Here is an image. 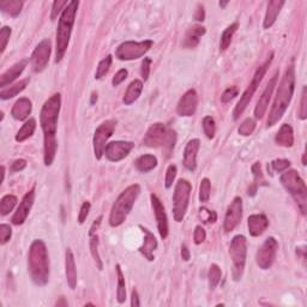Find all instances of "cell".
<instances>
[{
    "instance_id": "35",
    "label": "cell",
    "mask_w": 307,
    "mask_h": 307,
    "mask_svg": "<svg viewBox=\"0 0 307 307\" xmlns=\"http://www.w3.org/2000/svg\"><path fill=\"white\" fill-rule=\"evenodd\" d=\"M98 230H89V237H90V251L95 260L96 265H98L99 270L103 269V264H102L100 254H99V237L96 234Z\"/></svg>"
},
{
    "instance_id": "57",
    "label": "cell",
    "mask_w": 307,
    "mask_h": 307,
    "mask_svg": "<svg viewBox=\"0 0 307 307\" xmlns=\"http://www.w3.org/2000/svg\"><path fill=\"white\" fill-rule=\"evenodd\" d=\"M27 167V161L25 160H16L11 166V172H21Z\"/></svg>"
},
{
    "instance_id": "4",
    "label": "cell",
    "mask_w": 307,
    "mask_h": 307,
    "mask_svg": "<svg viewBox=\"0 0 307 307\" xmlns=\"http://www.w3.org/2000/svg\"><path fill=\"white\" fill-rule=\"evenodd\" d=\"M79 2L76 0H72L65 6L62 10V13L59 19L58 31H56V46H55V62L61 61L66 53L67 47L72 33L73 24H75V18L78 10Z\"/></svg>"
},
{
    "instance_id": "26",
    "label": "cell",
    "mask_w": 307,
    "mask_h": 307,
    "mask_svg": "<svg viewBox=\"0 0 307 307\" xmlns=\"http://www.w3.org/2000/svg\"><path fill=\"white\" fill-rule=\"evenodd\" d=\"M25 66H27V61L22 60L13 65L12 67H10L7 71H5V72L1 75V77H0V87H1L2 89H5L6 85L12 83L17 77L22 75Z\"/></svg>"
},
{
    "instance_id": "40",
    "label": "cell",
    "mask_w": 307,
    "mask_h": 307,
    "mask_svg": "<svg viewBox=\"0 0 307 307\" xmlns=\"http://www.w3.org/2000/svg\"><path fill=\"white\" fill-rule=\"evenodd\" d=\"M112 60H113L112 55H107L106 58L102 59V60L100 61V64H99L98 70H96V73H95L96 79H101L102 77L107 75L108 71H109L110 65H112Z\"/></svg>"
},
{
    "instance_id": "46",
    "label": "cell",
    "mask_w": 307,
    "mask_h": 307,
    "mask_svg": "<svg viewBox=\"0 0 307 307\" xmlns=\"http://www.w3.org/2000/svg\"><path fill=\"white\" fill-rule=\"evenodd\" d=\"M175 177H177V166H175V164H169L166 173V180H164L167 189L172 187V185L175 180Z\"/></svg>"
},
{
    "instance_id": "52",
    "label": "cell",
    "mask_w": 307,
    "mask_h": 307,
    "mask_svg": "<svg viewBox=\"0 0 307 307\" xmlns=\"http://www.w3.org/2000/svg\"><path fill=\"white\" fill-rule=\"evenodd\" d=\"M238 88L237 87H230L228 89L224 90V93L221 96V100L222 102H229L232 101L235 96H238Z\"/></svg>"
},
{
    "instance_id": "43",
    "label": "cell",
    "mask_w": 307,
    "mask_h": 307,
    "mask_svg": "<svg viewBox=\"0 0 307 307\" xmlns=\"http://www.w3.org/2000/svg\"><path fill=\"white\" fill-rule=\"evenodd\" d=\"M256 129V121L254 119L247 118L246 120H244V123L240 125L239 127V133L241 136H250L254 133V131Z\"/></svg>"
},
{
    "instance_id": "49",
    "label": "cell",
    "mask_w": 307,
    "mask_h": 307,
    "mask_svg": "<svg viewBox=\"0 0 307 307\" xmlns=\"http://www.w3.org/2000/svg\"><path fill=\"white\" fill-rule=\"evenodd\" d=\"M301 106L299 109V118L301 120H305L307 118V94H306V87H304L303 94H301Z\"/></svg>"
},
{
    "instance_id": "8",
    "label": "cell",
    "mask_w": 307,
    "mask_h": 307,
    "mask_svg": "<svg viewBox=\"0 0 307 307\" xmlns=\"http://www.w3.org/2000/svg\"><path fill=\"white\" fill-rule=\"evenodd\" d=\"M272 56H274V53L270 54L268 60L264 62V64L261 65V66L258 67L257 71H256V73H255V76H254V79H252L251 84H250L249 88H247L245 92H244L243 96H241L240 100H239V102H238V104L234 108V112H233V119H234V120H238L239 116L243 114L244 110L246 109V107L249 106L250 102H251L252 98H254V95H255V93H256V90L258 89V87H259L260 82L263 81V77L265 76L266 71H268L270 64H271Z\"/></svg>"
},
{
    "instance_id": "11",
    "label": "cell",
    "mask_w": 307,
    "mask_h": 307,
    "mask_svg": "<svg viewBox=\"0 0 307 307\" xmlns=\"http://www.w3.org/2000/svg\"><path fill=\"white\" fill-rule=\"evenodd\" d=\"M153 47L152 40H146L142 42L126 41L121 44L115 50V56L119 60H135L139 59L150 51Z\"/></svg>"
},
{
    "instance_id": "62",
    "label": "cell",
    "mask_w": 307,
    "mask_h": 307,
    "mask_svg": "<svg viewBox=\"0 0 307 307\" xmlns=\"http://www.w3.org/2000/svg\"><path fill=\"white\" fill-rule=\"evenodd\" d=\"M227 4H228V2H227V1L220 2V6H221V7H224V6H226V5H227Z\"/></svg>"
},
{
    "instance_id": "32",
    "label": "cell",
    "mask_w": 307,
    "mask_h": 307,
    "mask_svg": "<svg viewBox=\"0 0 307 307\" xmlns=\"http://www.w3.org/2000/svg\"><path fill=\"white\" fill-rule=\"evenodd\" d=\"M28 84H29V79L27 78L18 82V83L11 85V87L7 88V89H2L1 92H0V99H1V100H8V99L15 98V96L18 95L19 93L23 92Z\"/></svg>"
},
{
    "instance_id": "36",
    "label": "cell",
    "mask_w": 307,
    "mask_h": 307,
    "mask_svg": "<svg viewBox=\"0 0 307 307\" xmlns=\"http://www.w3.org/2000/svg\"><path fill=\"white\" fill-rule=\"evenodd\" d=\"M116 275H118V289H116V299L119 304H123L126 300V286H125V277L121 271L120 265H116Z\"/></svg>"
},
{
    "instance_id": "48",
    "label": "cell",
    "mask_w": 307,
    "mask_h": 307,
    "mask_svg": "<svg viewBox=\"0 0 307 307\" xmlns=\"http://www.w3.org/2000/svg\"><path fill=\"white\" fill-rule=\"evenodd\" d=\"M289 166H291V162H289L288 160H283V158H278V160H275L271 162L272 169L277 173L284 172V170H287L289 168Z\"/></svg>"
},
{
    "instance_id": "63",
    "label": "cell",
    "mask_w": 307,
    "mask_h": 307,
    "mask_svg": "<svg viewBox=\"0 0 307 307\" xmlns=\"http://www.w3.org/2000/svg\"><path fill=\"white\" fill-rule=\"evenodd\" d=\"M303 163L306 164V154H304V157H303Z\"/></svg>"
},
{
    "instance_id": "25",
    "label": "cell",
    "mask_w": 307,
    "mask_h": 307,
    "mask_svg": "<svg viewBox=\"0 0 307 307\" xmlns=\"http://www.w3.org/2000/svg\"><path fill=\"white\" fill-rule=\"evenodd\" d=\"M31 108H33V106H31V101L29 99L22 98L19 99V100H17L16 103L13 104L12 110H11V115H12V118H15L16 120L23 121L30 115Z\"/></svg>"
},
{
    "instance_id": "21",
    "label": "cell",
    "mask_w": 307,
    "mask_h": 307,
    "mask_svg": "<svg viewBox=\"0 0 307 307\" xmlns=\"http://www.w3.org/2000/svg\"><path fill=\"white\" fill-rule=\"evenodd\" d=\"M201 147V142L200 139H191L189 143L186 144L184 150V166L185 168L191 170L196 169L197 167V154L198 150H200Z\"/></svg>"
},
{
    "instance_id": "41",
    "label": "cell",
    "mask_w": 307,
    "mask_h": 307,
    "mask_svg": "<svg viewBox=\"0 0 307 307\" xmlns=\"http://www.w3.org/2000/svg\"><path fill=\"white\" fill-rule=\"evenodd\" d=\"M210 191H211V183L207 178H204L201 181L200 186V201L202 203H205L210 198Z\"/></svg>"
},
{
    "instance_id": "1",
    "label": "cell",
    "mask_w": 307,
    "mask_h": 307,
    "mask_svg": "<svg viewBox=\"0 0 307 307\" xmlns=\"http://www.w3.org/2000/svg\"><path fill=\"white\" fill-rule=\"evenodd\" d=\"M61 107V95L54 94L42 106L40 121L45 138V164L51 166L56 154V126Z\"/></svg>"
},
{
    "instance_id": "20",
    "label": "cell",
    "mask_w": 307,
    "mask_h": 307,
    "mask_svg": "<svg viewBox=\"0 0 307 307\" xmlns=\"http://www.w3.org/2000/svg\"><path fill=\"white\" fill-rule=\"evenodd\" d=\"M150 198H152L154 214H155L156 221H157L158 233H160L162 239H166L168 237L169 229H168V218H167L166 211H164V206L156 195H152L150 196Z\"/></svg>"
},
{
    "instance_id": "6",
    "label": "cell",
    "mask_w": 307,
    "mask_h": 307,
    "mask_svg": "<svg viewBox=\"0 0 307 307\" xmlns=\"http://www.w3.org/2000/svg\"><path fill=\"white\" fill-rule=\"evenodd\" d=\"M281 183L297 202L301 212L305 215L307 210V187L299 173L294 169L287 170L281 175Z\"/></svg>"
},
{
    "instance_id": "24",
    "label": "cell",
    "mask_w": 307,
    "mask_h": 307,
    "mask_svg": "<svg viewBox=\"0 0 307 307\" xmlns=\"http://www.w3.org/2000/svg\"><path fill=\"white\" fill-rule=\"evenodd\" d=\"M65 272H66V280L71 289H75L77 286V270L75 257L70 249L65 252Z\"/></svg>"
},
{
    "instance_id": "5",
    "label": "cell",
    "mask_w": 307,
    "mask_h": 307,
    "mask_svg": "<svg viewBox=\"0 0 307 307\" xmlns=\"http://www.w3.org/2000/svg\"><path fill=\"white\" fill-rule=\"evenodd\" d=\"M139 193H141V186L137 184L131 185L120 193V196L116 198L115 203L113 204L112 210H110V226L118 227L125 222L133 205H135L136 201H137Z\"/></svg>"
},
{
    "instance_id": "15",
    "label": "cell",
    "mask_w": 307,
    "mask_h": 307,
    "mask_svg": "<svg viewBox=\"0 0 307 307\" xmlns=\"http://www.w3.org/2000/svg\"><path fill=\"white\" fill-rule=\"evenodd\" d=\"M243 218V200L240 197H235L227 209L226 217H224L223 228L226 232H232L235 227L240 223Z\"/></svg>"
},
{
    "instance_id": "58",
    "label": "cell",
    "mask_w": 307,
    "mask_h": 307,
    "mask_svg": "<svg viewBox=\"0 0 307 307\" xmlns=\"http://www.w3.org/2000/svg\"><path fill=\"white\" fill-rule=\"evenodd\" d=\"M195 18L197 19V21H200V22H203L204 21V18H205V11H204L203 5L200 4L197 6V11H196Z\"/></svg>"
},
{
    "instance_id": "50",
    "label": "cell",
    "mask_w": 307,
    "mask_h": 307,
    "mask_svg": "<svg viewBox=\"0 0 307 307\" xmlns=\"http://www.w3.org/2000/svg\"><path fill=\"white\" fill-rule=\"evenodd\" d=\"M11 36V28L4 27L0 30V42H1V53H4V51L6 50L7 42L10 40Z\"/></svg>"
},
{
    "instance_id": "19",
    "label": "cell",
    "mask_w": 307,
    "mask_h": 307,
    "mask_svg": "<svg viewBox=\"0 0 307 307\" xmlns=\"http://www.w3.org/2000/svg\"><path fill=\"white\" fill-rule=\"evenodd\" d=\"M34 201H35V189L30 190L29 192L25 193L23 200H22L21 203H19V206L17 207L16 212L13 214L12 218H11V221H12L13 224H16V226H21V224L24 223V221L27 220L28 215H29L31 206H33V204H34Z\"/></svg>"
},
{
    "instance_id": "12",
    "label": "cell",
    "mask_w": 307,
    "mask_h": 307,
    "mask_svg": "<svg viewBox=\"0 0 307 307\" xmlns=\"http://www.w3.org/2000/svg\"><path fill=\"white\" fill-rule=\"evenodd\" d=\"M116 121L110 119V120L104 121L100 126L98 127L94 135V153H95V157L100 160L102 155L104 154V149L107 147V141L112 137L113 132L115 130Z\"/></svg>"
},
{
    "instance_id": "29",
    "label": "cell",
    "mask_w": 307,
    "mask_h": 307,
    "mask_svg": "<svg viewBox=\"0 0 307 307\" xmlns=\"http://www.w3.org/2000/svg\"><path fill=\"white\" fill-rule=\"evenodd\" d=\"M142 90H143V83L139 79H135L133 82H131V84L127 87L126 93L124 95V103L126 106H130L133 102L137 101L139 96H141Z\"/></svg>"
},
{
    "instance_id": "59",
    "label": "cell",
    "mask_w": 307,
    "mask_h": 307,
    "mask_svg": "<svg viewBox=\"0 0 307 307\" xmlns=\"http://www.w3.org/2000/svg\"><path fill=\"white\" fill-rule=\"evenodd\" d=\"M131 305H132L133 307H137L141 305V303H139V298H138V293L136 289H133L132 291V294H131Z\"/></svg>"
},
{
    "instance_id": "53",
    "label": "cell",
    "mask_w": 307,
    "mask_h": 307,
    "mask_svg": "<svg viewBox=\"0 0 307 307\" xmlns=\"http://www.w3.org/2000/svg\"><path fill=\"white\" fill-rule=\"evenodd\" d=\"M90 207H92V205H90L89 202H84V203L82 204L81 211H79V215H78V222L81 224H83L84 221L87 220L88 215H89V211H90Z\"/></svg>"
},
{
    "instance_id": "34",
    "label": "cell",
    "mask_w": 307,
    "mask_h": 307,
    "mask_svg": "<svg viewBox=\"0 0 307 307\" xmlns=\"http://www.w3.org/2000/svg\"><path fill=\"white\" fill-rule=\"evenodd\" d=\"M35 129H36V120L35 119H29V120H27L24 123L23 126H22V129L17 132L16 135V141L17 142H24L27 141L28 138H30L31 136L34 135V132H35Z\"/></svg>"
},
{
    "instance_id": "54",
    "label": "cell",
    "mask_w": 307,
    "mask_h": 307,
    "mask_svg": "<svg viewBox=\"0 0 307 307\" xmlns=\"http://www.w3.org/2000/svg\"><path fill=\"white\" fill-rule=\"evenodd\" d=\"M206 238V233L205 230L202 228L201 226H197L195 229V234H193V240H195V244L200 245V244L204 243Z\"/></svg>"
},
{
    "instance_id": "16",
    "label": "cell",
    "mask_w": 307,
    "mask_h": 307,
    "mask_svg": "<svg viewBox=\"0 0 307 307\" xmlns=\"http://www.w3.org/2000/svg\"><path fill=\"white\" fill-rule=\"evenodd\" d=\"M133 147H135V144L132 142H112V143L107 144L106 149H104V155L109 161L119 162L124 160L129 155Z\"/></svg>"
},
{
    "instance_id": "7",
    "label": "cell",
    "mask_w": 307,
    "mask_h": 307,
    "mask_svg": "<svg viewBox=\"0 0 307 307\" xmlns=\"http://www.w3.org/2000/svg\"><path fill=\"white\" fill-rule=\"evenodd\" d=\"M177 142V133L168 129L164 124L156 123L149 127L144 137V144L149 148H164L168 152L173 149Z\"/></svg>"
},
{
    "instance_id": "55",
    "label": "cell",
    "mask_w": 307,
    "mask_h": 307,
    "mask_svg": "<svg viewBox=\"0 0 307 307\" xmlns=\"http://www.w3.org/2000/svg\"><path fill=\"white\" fill-rule=\"evenodd\" d=\"M127 75H129V72H127V70H125V69L119 70L118 72L115 73V76L113 77L112 84L114 85V87H118L119 84H121V83H123V82L125 81V79H126Z\"/></svg>"
},
{
    "instance_id": "17",
    "label": "cell",
    "mask_w": 307,
    "mask_h": 307,
    "mask_svg": "<svg viewBox=\"0 0 307 307\" xmlns=\"http://www.w3.org/2000/svg\"><path fill=\"white\" fill-rule=\"evenodd\" d=\"M277 78H278V71H276V73L272 76V78L270 79L269 83L266 84L264 92L261 93L260 99L258 100L257 106H256V108H255L256 119H261L264 116V114H265L266 109H268V106H269V102H270V100H271L272 92H274L275 87H276Z\"/></svg>"
},
{
    "instance_id": "56",
    "label": "cell",
    "mask_w": 307,
    "mask_h": 307,
    "mask_svg": "<svg viewBox=\"0 0 307 307\" xmlns=\"http://www.w3.org/2000/svg\"><path fill=\"white\" fill-rule=\"evenodd\" d=\"M150 65H152V59L150 58H146L143 60V62H142V70H141V73H142V77H143L144 81H147L148 78H149V75H150Z\"/></svg>"
},
{
    "instance_id": "44",
    "label": "cell",
    "mask_w": 307,
    "mask_h": 307,
    "mask_svg": "<svg viewBox=\"0 0 307 307\" xmlns=\"http://www.w3.org/2000/svg\"><path fill=\"white\" fill-rule=\"evenodd\" d=\"M200 217L204 223H214L216 222L217 215H216V212L212 211V210H207L205 207H201Z\"/></svg>"
},
{
    "instance_id": "33",
    "label": "cell",
    "mask_w": 307,
    "mask_h": 307,
    "mask_svg": "<svg viewBox=\"0 0 307 307\" xmlns=\"http://www.w3.org/2000/svg\"><path fill=\"white\" fill-rule=\"evenodd\" d=\"M23 2L19 0H5L0 2V8L4 13H7L11 17H17L21 13Z\"/></svg>"
},
{
    "instance_id": "45",
    "label": "cell",
    "mask_w": 307,
    "mask_h": 307,
    "mask_svg": "<svg viewBox=\"0 0 307 307\" xmlns=\"http://www.w3.org/2000/svg\"><path fill=\"white\" fill-rule=\"evenodd\" d=\"M252 173H254V177H255L254 186H256L258 189V186H259V185L265 183V181H264L263 173H261L259 162H256L254 166H252Z\"/></svg>"
},
{
    "instance_id": "22",
    "label": "cell",
    "mask_w": 307,
    "mask_h": 307,
    "mask_svg": "<svg viewBox=\"0 0 307 307\" xmlns=\"http://www.w3.org/2000/svg\"><path fill=\"white\" fill-rule=\"evenodd\" d=\"M141 229L143 230L144 233V241H143V245L139 247V252L147 258L148 260H154L155 257H154V251L157 249V241H156L155 237L149 229L144 228V227L141 226Z\"/></svg>"
},
{
    "instance_id": "30",
    "label": "cell",
    "mask_w": 307,
    "mask_h": 307,
    "mask_svg": "<svg viewBox=\"0 0 307 307\" xmlns=\"http://www.w3.org/2000/svg\"><path fill=\"white\" fill-rule=\"evenodd\" d=\"M205 34V28L201 25H195L187 31L186 38H185L184 46L186 48H195L200 44V39Z\"/></svg>"
},
{
    "instance_id": "61",
    "label": "cell",
    "mask_w": 307,
    "mask_h": 307,
    "mask_svg": "<svg viewBox=\"0 0 307 307\" xmlns=\"http://www.w3.org/2000/svg\"><path fill=\"white\" fill-rule=\"evenodd\" d=\"M60 305H64V306H66V305H67V303H65L62 298H61V300H60V301H58V303H56V306H60Z\"/></svg>"
},
{
    "instance_id": "27",
    "label": "cell",
    "mask_w": 307,
    "mask_h": 307,
    "mask_svg": "<svg viewBox=\"0 0 307 307\" xmlns=\"http://www.w3.org/2000/svg\"><path fill=\"white\" fill-rule=\"evenodd\" d=\"M284 4H286V1H278V0H271V1H269L265 17H264V29H269L270 27H272V24L276 22L277 16L280 15L281 8L283 7Z\"/></svg>"
},
{
    "instance_id": "42",
    "label": "cell",
    "mask_w": 307,
    "mask_h": 307,
    "mask_svg": "<svg viewBox=\"0 0 307 307\" xmlns=\"http://www.w3.org/2000/svg\"><path fill=\"white\" fill-rule=\"evenodd\" d=\"M203 131L209 139H212L215 137L216 125L215 120L211 118V116H205V118L203 119Z\"/></svg>"
},
{
    "instance_id": "18",
    "label": "cell",
    "mask_w": 307,
    "mask_h": 307,
    "mask_svg": "<svg viewBox=\"0 0 307 307\" xmlns=\"http://www.w3.org/2000/svg\"><path fill=\"white\" fill-rule=\"evenodd\" d=\"M198 104V95L195 89H190L181 96L178 102L177 112L180 116H192L196 113Z\"/></svg>"
},
{
    "instance_id": "31",
    "label": "cell",
    "mask_w": 307,
    "mask_h": 307,
    "mask_svg": "<svg viewBox=\"0 0 307 307\" xmlns=\"http://www.w3.org/2000/svg\"><path fill=\"white\" fill-rule=\"evenodd\" d=\"M135 166L141 173L150 172L157 166V158L154 155H143L136 160Z\"/></svg>"
},
{
    "instance_id": "14",
    "label": "cell",
    "mask_w": 307,
    "mask_h": 307,
    "mask_svg": "<svg viewBox=\"0 0 307 307\" xmlns=\"http://www.w3.org/2000/svg\"><path fill=\"white\" fill-rule=\"evenodd\" d=\"M51 51H52V46H51V41L47 39L40 42L36 46L30 59L31 69H33L34 72L39 73L46 69L48 61H50Z\"/></svg>"
},
{
    "instance_id": "2",
    "label": "cell",
    "mask_w": 307,
    "mask_h": 307,
    "mask_svg": "<svg viewBox=\"0 0 307 307\" xmlns=\"http://www.w3.org/2000/svg\"><path fill=\"white\" fill-rule=\"evenodd\" d=\"M295 89V70L293 65H289L287 67L286 72L281 79V83L278 85V89L276 93V98H275L274 104H272L271 110H270L268 121H266V126L272 127L275 124L281 120L284 112L288 108L289 103H291L293 94H294Z\"/></svg>"
},
{
    "instance_id": "10",
    "label": "cell",
    "mask_w": 307,
    "mask_h": 307,
    "mask_svg": "<svg viewBox=\"0 0 307 307\" xmlns=\"http://www.w3.org/2000/svg\"><path fill=\"white\" fill-rule=\"evenodd\" d=\"M191 190V184L185 179H180L175 185L174 195H173V215L177 222H181L184 220L189 207Z\"/></svg>"
},
{
    "instance_id": "39",
    "label": "cell",
    "mask_w": 307,
    "mask_h": 307,
    "mask_svg": "<svg viewBox=\"0 0 307 307\" xmlns=\"http://www.w3.org/2000/svg\"><path fill=\"white\" fill-rule=\"evenodd\" d=\"M221 277H222V271H221L220 266H218L217 264H211V266H210L209 269V274H207L210 288H216V286L220 283Z\"/></svg>"
},
{
    "instance_id": "37",
    "label": "cell",
    "mask_w": 307,
    "mask_h": 307,
    "mask_svg": "<svg viewBox=\"0 0 307 307\" xmlns=\"http://www.w3.org/2000/svg\"><path fill=\"white\" fill-rule=\"evenodd\" d=\"M239 27L238 23H233L230 24L227 29H224V31L222 33V36H221V41H220V50L221 51H226L227 48L229 47L230 42H232L233 35L235 34Z\"/></svg>"
},
{
    "instance_id": "28",
    "label": "cell",
    "mask_w": 307,
    "mask_h": 307,
    "mask_svg": "<svg viewBox=\"0 0 307 307\" xmlns=\"http://www.w3.org/2000/svg\"><path fill=\"white\" fill-rule=\"evenodd\" d=\"M275 142L277 146L291 148L294 144V133H293V129L289 124H283L281 129L278 130L276 137H275Z\"/></svg>"
},
{
    "instance_id": "3",
    "label": "cell",
    "mask_w": 307,
    "mask_h": 307,
    "mask_svg": "<svg viewBox=\"0 0 307 307\" xmlns=\"http://www.w3.org/2000/svg\"><path fill=\"white\" fill-rule=\"evenodd\" d=\"M28 270L33 282L38 286H46L50 280V258L47 247L42 240L31 244L28 256Z\"/></svg>"
},
{
    "instance_id": "13",
    "label": "cell",
    "mask_w": 307,
    "mask_h": 307,
    "mask_svg": "<svg viewBox=\"0 0 307 307\" xmlns=\"http://www.w3.org/2000/svg\"><path fill=\"white\" fill-rule=\"evenodd\" d=\"M277 250H278V243L276 241V239L275 238L266 239L257 252L256 259H257L258 266L263 270L271 268L275 259H276Z\"/></svg>"
},
{
    "instance_id": "51",
    "label": "cell",
    "mask_w": 307,
    "mask_h": 307,
    "mask_svg": "<svg viewBox=\"0 0 307 307\" xmlns=\"http://www.w3.org/2000/svg\"><path fill=\"white\" fill-rule=\"evenodd\" d=\"M67 4H69V2H67L66 0H56V1L53 2L52 13H51V18H52V21H54V19L58 17L59 13H60V11L62 10V7L66 6Z\"/></svg>"
},
{
    "instance_id": "60",
    "label": "cell",
    "mask_w": 307,
    "mask_h": 307,
    "mask_svg": "<svg viewBox=\"0 0 307 307\" xmlns=\"http://www.w3.org/2000/svg\"><path fill=\"white\" fill-rule=\"evenodd\" d=\"M181 257H183V259L186 261L190 259V251L185 245H183V247H181Z\"/></svg>"
},
{
    "instance_id": "47",
    "label": "cell",
    "mask_w": 307,
    "mask_h": 307,
    "mask_svg": "<svg viewBox=\"0 0 307 307\" xmlns=\"http://www.w3.org/2000/svg\"><path fill=\"white\" fill-rule=\"evenodd\" d=\"M11 235H12L11 227L8 224H1L0 226V243H1V245H5L10 240Z\"/></svg>"
},
{
    "instance_id": "9",
    "label": "cell",
    "mask_w": 307,
    "mask_h": 307,
    "mask_svg": "<svg viewBox=\"0 0 307 307\" xmlns=\"http://www.w3.org/2000/svg\"><path fill=\"white\" fill-rule=\"evenodd\" d=\"M247 241L244 235H237L233 238L229 246V256L233 261V278L234 281L241 280L246 264Z\"/></svg>"
},
{
    "instance_id": "23",
    "label": "cell",
    "mask_w": 307,
    "mask_h": 307,
    "mask_svg": "<svg viewBox=\"0 0 307 307\" xmlns=\"http://www.w3.org/2000/svg\"><path fill=\"white\" fill-rule=\"evenodd\" d=\"M247 226L252 237H259L268 228L269 221L265 215H252L249 217Z\"/></svg>"
},
{
    "instance_id": "38",
    "label": "cell",
    "mask_w": 307,
    "mask_h": 307,
    "mask_svg": "<svg viewBox=\"0 0 307 307\" xmlns=\"http://www.w3.org/2000/svg\"><path fill=\"white\" fill-rule=\"evenodd\" d=\"M17 203V197L13 195H6L0 201V214L2 216L10 214Z\"/></svg>"
}]
</instances>
